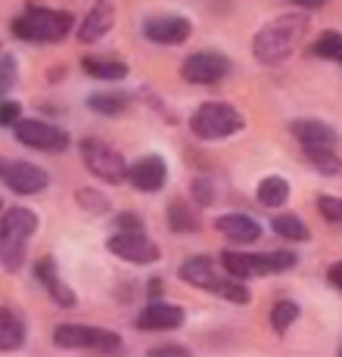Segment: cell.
<instances>
[{"label": "cell", "mask_w": 342, "mask_h": 357, "mask_svg": "<svg viewBox=\"0 0 342 357\" xmlns=\"http://www.w3.org/2000/svg\"><path fill=\"white\" fill-rule=\"evenodd\" d=\"M296 264L299 258L292 252H265V255H249V252H234V249L221 252V267L237 280L283 273V271H292Z\"/></svg>", "instance_id": "obj_4"}, {"label": "cell", "mask_w": 342, "mask_h": 357, "mask_svg": "<svg viewBox=\"0 0 342 357\" xmlns=\"http://www.w3.org/2000/svg\"><path fill=\"white\" fill-rule=\"evenodd\" d=\"M34 230H38V215L31 208L16 205L0 215V264L6 273L22 271Z\"/></svg>", "instance_id": "obj_2"}, {"label": "cell", "mask_w": 342, "mask_h": 357, "mask_svg": "<svg viewBox=\"0 0 342 357\" xmlns=\"http://www.w3.org/2000/svg\"><path fill=\"white\" fill-rule=\"evenodd\" d=\"M296 317H299V305H296V301L280 298L277 305L271 307V326H274V333L286 335V329L296 324Z\"/></svg>", "instance_id": "obj_27"}, {"label": "cell", "mask_w": 342, "mask_h": 357, "mask_svg": "<svg viewBox=\"0 0 342 357\" xmlns=\"http://www.w3.org/2000/svg\"><path fill=\"white\" fill-rule=\"evenodd\" d=\"M193 196H196V202L200 205H211L215 202V196H218L215 181H209V177H196L193 181Z\"/></svg>", "instance_id": "obj_32"}, {"label": "cell", "mask_w": 342, "mask_h": 357, "mask_svg": "<svg viewBox=\"0 0 342 357\" xmlns=\"http://www.w3.org/2000/svg\"><path fill=\"white\" fill-rule=\"evenodd\" d=\"M296 6H302V10H320V6L327 3V0H292Z\"/></svg>", "instance_id": "obj_37"}, {"label": "cell", "mask_w": 342, "mask_h": 357, "mask_svg": "<svg viewBox=\"0 0 342 357\" xmlns=\"http://www.w3.org/2000/svg\"><path fill=\"white\" fill-rule=\"evenodd\" d=\"M87 106H91L94 112L115 119V115H121L128 109V97H125V93H119V91H103V93L87 97Z\"/></svg>", "instance_id": "obj_25"}, {"label": "cell", "mask_w": 342, "mask_h": 357, "mask_svg": "<svg viewBox=\"0 0 342 357\" xmlns=\"http://www.w3.org/2000/svg\"><path fill=\"white\" fill-rule=\"evenodd\" d=\"M112 227L115 230H143V221L137 215H119L112 221Z\"/></svg>", "instance_id": "obj_34"}, {"label": "cell", "mask_w": 342, "mask_h": 357, "mask_svg": "<svg viewBox=\"0 0 342 357\" xmlns=\"http://www.w3.org/2000/svg\"><path fill=\"white\" fill-rule=\"evenodd\" d=\"M274 233H277L280 239H290V243H308L311 239V230H308V224L302 221V218L296 215H277L271 221Z\"/></svg>", "instance_id": "obj_24"}, {"label": "cell", "mask_w": 342, "mask_h": 357, "mask_svg": "<svg viewBox=\"0 0 342 357\" xmlns=\"http://www.w3.org/2000/svg\"><path fill=\"white\" fill-rule=\"evenodd\" d=\"M38 280H40V286H44L47 292H50V298L57 301L59 307H72L75 305V292H72V286H66L63 283V277H59V271H57V261L53 258H44V261H38Z\"/></svg>", "instance_id": "obj_18"}, {"label": "cell", "mask_w": 342, "mask_h": 357, "mask_svg": "<svg viewBox=\"0 0 342 357\" xmlns=\"http://www.w3.org/2000/svg\"><path fill=\"white\" fill-rule=\"evenodd\" d=\"M215 230L221 233L224 239H230V243H255L258 236H262V227H258V221H252L249 215H221L215 221Z\"/></svg>", "instance_id": "obj_17"}, {"label": "cell", "mask_w": 342, "mask_h": 357, "mask_svg": "<svg viewBox=\"0 0 342 357\" xmlns=\"http://www.w3.org/2000/svg\"><path fill=\"white\" fill-rule=\"evenodd\" d=\"M16 75H19L16 56H13V53H3V56H0V97L16 87Z\"/></svg>", "instance_id": "obj_30"}, {"label": "cell", "mask_w": 342, "mask_h": 357, "mask_svg": "<svg viewBox=\"0 0 342 357\" xmlns=\"http://www.w3.org/2000/svg\"><path fill=\"white\" fill-rule=\"evenodd\" d=\"M318 211L324 221L342 224V196H318Z\"/></svg>", "instance_id": "obj_31"}, {"label": "cell", "mask_w": 342, "mask_h": 357, "mask_svg": "<svg viewBox=\"0 0 342 357\" xmlns=\"http://www.w3.org/2000/svg\"><path fill=\"white\" fill-rule=\"evenodd\" d=\"M311 53L320 59H333V63L342 66V31H333V29L320 31V38L314 40Z\"/></svg>", "instance_id": "obj_26"}, {"label": "cell", "mask_w": 342, "mask_h": 357, "mask_svg": "<svg viewBox=\"0 0 342 357\" xmlns=\"http://www.w3.org/2000/svg\"><path fill=\"white\" fill-rule=\"evenodd\" d=\"M128 181L134 183V190L140 193H159L168 181V168L162 155H143L128 168Z\"/></svg>", "instance_id": "obj_13"}, {"label": "cell", "mask_w": 342, "mask_h": 357, "mask_svg": "<svg viewBox=\"0 0 342 357\" xmlns=\"http://www.w3.org/2000/svg\"><path fill=\"white\" fill-rule=\"evenodd\" d=\"M112 22H115V6L109 3V0H97V6H94L84 16V22H81L78 40L81 44H97L103 34L112 29Z\"/></svg>", "instance_id": "obj_15"}, {"label": "cell", "mask_w": 342, "mask_h": 357, "mask_svg": "<svg viewBox=\"0 0 342 357\" xmlns=\"http://www.w3.org/2000/svg\"><path fill=\"white\" fill-rule=\"evenodd\" d=\"M258 202L265 205V208H280V205H286V199H290V183L283 181V177L271 174L265 177L262 183H258Z\"/></svg>", "instance_id": "obj_22"}, {"label": "cell", "mask_w": 342, "mask_h": 357, "mask_svg": "<svg viewBox=\"0 0 342 357\" xmlns=\"http://www.w3.org/2000/svg\"><path fill=\"white\" fill-rule=\"evenodd\" d=\"M53 342L59 348H87V351L112 354L121 351V335L106 326H87V324H59L53 329Z\"/></svg>", "instance_id": "obj_6"}, {"label": "cell", "mask_w": 342, "mask_h": 357, "mask_svg": "<svg viewBox=\"0 0 342 357\" xmlns=\"http://www.w3.org/2000/svg\"><path fill=\"white\" fill-rule=\"evenodd\" d=\"M153 354L156 357H162V354H187V348L184 345H159V348H153Z\"/></svg>", "instance_id": "obj_36"}, {"label": "cell", "mask_w": 342, "mask_h": 357, "mask_svg": "<svg viewBox=\"0 0 342 357\" xmlns=\"http://www.w3.org/2000/svg\"><path fill=\"white\" fill-rule=\"evenodd\" d=\"M168 227H171V233H196L200 230V215H196L193 208H190L187 202H171L168 205Z\"/></svg>", "instance_id": "obj_23"}, {"label": "cell", "mask_w": 342, "mask_h": 357, "mask_svg": "<svg viewBox=\"0 0 342 357\" xmlns=\"http://www.w3.org/2000/svg\"><path fill=\"white\" fill-rule=\"evenodd\" d=\"M81 162H84V168L91 171L97 181L121 183L128 177V165H125V159H121V153L112 149L109 143L97 140V137L81 140Z\"/></svg>", "instance_id": "obj_7"}, {"label": "cell", "mask_w": 342, "mask_h": 357, "mask_svg": "<svg viewBox=\"0 0 342 357\" xmlns=\"http://www.w3.org/2000/svg\"><path fill=\"white\" fill-rule=\"evenodd\" d=\"M106 249L115 258L131 261V264H156L159 261V245L147 236L143 230H115V236H109Z\"/></svg>", "instance_id": "obj_9"}, {"label": "cell", "mask_w": 342, "mask_h": 357, "mask_svg": "<svg viewBox=\"0 0 342 357\" xmlns=\"http://www.w3.org/2000/svg\"><path fill=\"white\" fill-rule=\"evenodd\" d=\"M0 181H3V187H10L13 193L34 196V193H40V190H47L50 177H47L44 168H38V165H31V162H3Z\"/></svg>", "instance_id": "obj_11"}, {"label": "cell", "mask_w": 342, "mask_h": 357, "mask_svg": "<svg viewBox=\"0 0 342 357\" xmlns=\"http://www.w3.org/2000/svg\"><path fill=\"white\" fill-rule=\"evenodd\" d=\"M290 130L305 149H333V143H336V130L330 125H324V121H314V119L292 121Z\"/></svg>", "instance_id": "obj_16"}, {"label": "cell", "mask_w": 342, "mask_h": 357, "mask_svg": "<svg viewBox=\"0 0 342 357\" xmlns=\"http://www.w3.org/2000/svg\"><path fill=\"white\" fill-rule=\"evenodd\" d=\"M13 128H16V140L38 149V153H63L72 143V137L63 128L47 125V121H38V119H19Z\"/></svg>", "instance_id": "obj_8"}, {"label": "cell", "mask_w": 342, "mask_h": 357, "mask_svg": "<svg viewBox=\"0 0 342 357\" xmlns=\"http://www.w3.org/2000/svg\"><path fill=\"white\" fill-rule=\"evenodd\" d=\"M78 205L87 211V215H106L112 205H109V199L103 196V193H97V190H78Z\"/></svg>", "instance_id": "obj_29"}, {"label": "cell", "mask_w": 342, "mask_h": 357, "mask_svg": "<svg viewBox=\"0 0 342 357\" xmlns=\"http://www.w3.org/2000/svg\"><path fill=\"white\" fill-rule=\"evenodd\" d=\"M3 162H6V159H0V171H3Z\"/></svg>", "instance_id": "obj_38"}, {"label": "cell", "mask_w": 342, "mask_h": 357, "mask_svg": "<svg viewBox=\"0 0 342 357\" xmlns=\"http://www.w3.org/2000/svg\"><path fill=\"white\" fill-rule=\"evenodd\" d=\"M327 283L333 286V289H339L342 292V261H336V264L327 271Z\"/></svg>", "instance_id": "obj_35"}, {"label": "cell", "mask_w": 342, "mask_h": 357, "mask_svg": "<svg viewBox=\"0 0 342 357\" xmlns=\"http://www.w3.org/2000/svg\"><path fill=\"white\" fill-rule=\"evenodd\" d=\"M81 68H84L91 78H100V81H121L128 75V66L121 63V59L84 56V59H81Z\"/></svg>", "instance_id": "obj_21"}, {"label": "cell", "mask_w": 342, "mask_h": 357, "mask_svg": "<svg viewBox=\"0 0 342 357\" xmlns=\"http://www.w3.org/2000/svg\"><path fill=\"white\" fill-rule=\"evenodd\" d=\"M308 162L320 174H342V162L333 155V149H305Z\"/></svg>", "instance_id": "obj_28"}, {"label": "cell", "mask_w": 342, "mask_h": 357, "mask_svg": "<svg viewBox=\"0 0 342 357\" xmlns=\"http://www.w3.org/2000/svg\"><path fill=\"white\" fill-rule=\"evenodd\" d=\"M230 72V59L221 53H193L181 63V78L187 84H218Z\"/></svg>", "instance_id": "obj_10"}, {"label": "cell", "mask_w": 342, "mask_h": 357, "mask_svg": "<svg viewBox=\"0 0 342 357\" xmlns=\"http://www.w3.org/2000/svg\"><path fill=\"white\" fill-rule=\"evenodd\" d=\"M190 128L200 140H224V137L237 134V130L246 128V119L237 106L230 102H221V100H211V102H202L200 109L193 112L190 119Z\"/></svg>", "instance_id": "obj_5"}, {"label": "cell", "mask_w": 342, "mask_h": 357, "mask_svg": "<svg viewBox=\"0 0 342 357\" xmlns=\"http://www.w3.org/2000/svg\"><path fill=\"white\" fill-rule=\"evenodd\" d=\"M181 280L190 286H196V289H205L211 292V286H215L218 273H215V261L209 255H196V258H187L181 264Z\"/></svg>", "instance_id": "obj_19"}, {"label": "cell", "mask_w": 342, "mask_h": 357, "mask_svg": "<svg viewBox=\"0 0 342 357\" xmlns=\"http://www.w3.org/2000/svg\"><path fill=\"white\" fill-rule=\"evenodd\" d=\"M72 31V13L47 10V6H29L22 16L13 22V34L29 44H59Z\"/></svg>", "instance_id": "obj_3"}, {"label": "cell", "mask_w": 342, "mask_h": 357, "mask_svg": "<svg viewBox=\"0 0 342 357\" xmlns=\"http://www.w3.org/2000/svg\"><path fill=\"white\" fill-rule=\"evenodd\" d=\"M308 29H311L308 13H283V16L271 19L268 25L258 29L255 40H252V53H255L258 63L277 66L296 53V47L308 38Z\"/></svg>", "instance_id": "obj_1"}, {"label": "cell", "mask_w": 342, "mask_h": 357, "mask_svg": "<svg viewBox=\"0 0 342 357\" xmlns=\"http://www.w3.org/2000/svg\"><path fill=\"white\" fill-rule=\"evenodd\" d=\"M184 307L181 305H168V301H149L147 307L137 317V329H147V333H165V329L184 326Z\"/></svg>", "instance_id": "obj_14"}, {"label": "cell", "mask_w": 342, "mask_h": 357, "mask_svg": "<svg viewBox=\"0 0 342 357\" xmlns=\"http://www.w3.org/2000/svg\"><path fill=\"white\" fill-rule=\"evenodd\" d=\"M22 119V106L19 102H0V125H16V121Z\"/></svg>", "instance_id": "obj_33"}, {"label": "cell", "mask_w": 342, "mask_h": 357, "mask_svg": "<svg viewBox=\"0 0 342 357\" xmlns=\"http://www.w3.org/2000/svg\"><path fill=\"white\" fill-rule=\"evenodd\" d=\"M193 34V22L184 16H153L143 22V38L162 47H177L184 40H190Z\"/></svg>", "instance_id": "obj_12"}, {"label": "cell", "mask_w": 342, "mask_h": 357, "mask_svg": "<svg viewBox=\"0 0 342 357\" xmlns=\"http://www.w3.org/2000/svg\"><path fill=\"white\" fill-rule=\"evenodd\" d=\"M25 317L13 307H0V351H16L25 342Z\"/></svg>", "instance_id": "obj_20"}]
</instances>
